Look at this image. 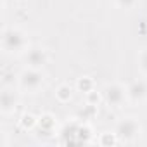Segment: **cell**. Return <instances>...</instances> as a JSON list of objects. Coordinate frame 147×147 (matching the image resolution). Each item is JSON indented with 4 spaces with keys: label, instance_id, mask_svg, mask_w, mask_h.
Wrapping results in <instances>:
<instances>
[{
    "label": "cell",
    "instance_id": "1",
    "mask_svg": "<svg viewBox=\"0 0 147 147\" xmlns=\"http://www.w3.org/2000/svg\"><path fill=\"white\" fill-rule=\"evenodd\" d=\"M28 35L16 26H5L2 31V50L7 55H24V52L30 49Z\"/></svg>",
    "mask_w": 147,
    "mask_h": 147
},
{
    "label": "cell",
    "instance_id": "2",
    "mask_svg": "<svg viewBox=\"0 0 147 147\" xmlns=\"http://www.w3.org/2000/svg\"><path fill=\"white\" fill-rule=\"evenodd\" d=\"M45 73L42 69L24 67L18 76V90L21 94H36L43 88Z\"/></svg>",
    "mask_w": 147,
    "mask_h": 147
},
{
    "label": "cell",
    "instance_id": "3",
    "mask_svg": "<svg viewBox=\"0 0 147 147\" xmlns=\"http://www.w3.org/2000/svg\"><path fill=\"white\" fill-rule=\"evenodd\" d=\"M114 133H116L119 144H131V142L140 138V135H142V123L135 116H125V118H121L116 123Z\"/></svg>",
    "mask_w": 147,
    "mask_h": 147
},
{
    "label": "cell",
    "instance_id": "4",
    "mask_svg": "<svg viewBox=\"0 0 147 147\" xmlns=\"http://www.w3.org/2000/svg\"><path fill=\"white\" fill-rule=\"evenodd\" d=\"M102 100L107 107L111 109H119L128 102L126 97V87L121 85L119 82H111L106 83L102 88Z\"/></svg>",
    "mask_w": 147,
    "mask_h": 147
},
{
    "label": "cell",
    "instance_id": "5",
    "mask_svg": "<svg viewBox=\"0 0 147 147\" xmlns=\"http://www.w3.org/2000/svg\"><path fill=\"white\" fill-rule=\"evenodd\" d=\"M126 97H128V104L140 106L147 102V80L138 78L130 82L126 85Z\"/></svg>",
    "mask_w": 147,
    "mask_h": 147
},
{
    "label": "cell",
    "instance_id": "6",
    "mask_svg": "<svg viewBox=\"0 0 147 147\" xmlns=\"http://www.w3.org/2000/svg\"><path fill=\"white\" fill-rule=\"evenodd\" d=\"M24 64L26 67H33V69H43L45 64H49V52L47 49L36 45V47H30L24 52Z\"/></svg>",
    "mask_w": 147,
    "mask_h": 147
},
{
    "label": "cell",
    "instance_id": "7",
    "mask_svg": "<svg viewBox=\"0 0 147 147\" xmlns=\"http://www.w3.org/2000/svg\"><path fill=\"white\" fill-rule=\"evenodd\" d=\"M18 104H19L18 92L11 87H4L0 92V113L4 116H9L18 109Z\"/></svg>",
    "mask_w": 147,
    "mask_h": 147
},
{
    "label": "cell",
    "instance_id": "8",
    "mask_svg": "<svg viewBox=\"0 0 147 147\" xmlns=\"http://www.w3.org/2000/svg\"><path fill=\"white\" fill-rule=\"evenodd\" d=\"M36 131H38L40 137H45V138L54 137L55 133H59L57 131V119H55V116L50 114V113H43L42 116H38Z\"/></svg>",
    "mask_w": 147,
    "mask_h": 147
},
{
    "label": "cell",
    "instance_id": "9",
    "mask_svg": "<svg viewBox=\"0 0 147 147\" xmlns=\"http://www.w3.org/2000/svg\"><path fill=\"white\" fill-rule=\"evenodd\" d=\"M78 126H80V121H69V123H66L59 130V137H61L59 142L61 144H76Z\"/></svg>",
    "mask_w": 147,
    "mask_h": 147
},
{
    "label": "cell",
    "instance_id": "10",
    "mask_svg": "<svg viewBox=\"0 0 147 147\" xmlns=\"http://www.w3.org/2000/svg\"><path fill=\"white\" fill-rule=\"evenodd\" d=\"M73 94H75V92H73V87L67 85V83H61V85L55 88V92H54L55 100L61 102V104H67V102H71Z\"/></svg>",
    "mask_w": 147,
    "mask_h": 147
},
{
    "label": "cell",
    "instance_id": "11",
    "mask_svg": "<svg viewBox=\"0 0 147 147\" xmlns=\"http://www.w3.org/2000/svg\"><path fill=\"white\" fill-rule=\"evenodd\" d=\"M94 138V130L88 123H80L78 133H76V144H90Z\"/></svg>",
    "mask_w": 147,
    "mask_h": 147
},
{
    "label": "cell",
    "instance_id": "12",
    "mask_svg": "<svg viewBox=\"0 0 147 147\" xmlns=\"http://www.w3.org/2000/svg\"><path fill=\"white\" fill-rule=\"evenodd\" d=\"M36 125H38V116L31 114V113H24L21 118H19V126L26 131H31V130H36Z\"/></svg>",
    "mask_w": 147,
    "mask_h": 147
},
{
    "label": "cell",
    "instance_id": "13",
    "mask_svg": "<svg viewBox=\"0 0 147 147\" xmlns=\"http://www.w3.org/2000/svg\"><path fill=\"white\" fill-rule=\"evenodd\" d=\"M76 90L82 94H88L92 90H95V82L92 76H80L76 80Z\"/></svg>",
    "mask_w": 147,
    "mask_h": 147
},
{
    "label": "cell",
    "instance_id": "14",
    "mask_svg": "<svg viewBox=\"0 0 147 147\" xmlns=\"http://www.w3.org/2000/svg\"><path fill=\"white\" fill-rule=\"evenodd\" d=\"M97 142H99V145H102V147H111V145L119 144V140H118L114 130H113V131H104V133H100L99 138H97Z\"/></svg>",
    "mask_w": 147,
    "mask_h": 147
},
{
    "label": "cell",
    "instance_id": "15",
    "mask_svg": "<svg viewBox=\"0 0 147 147\" xmlns=\"http://www.w3.org/2000/svg\"><path fill=\"white\" fill-rule=\"evenodd\" d=\"M137 64H138V71L144 76H147V47H144L138 55H137Z\"/></svg>",
    "mask_w": 147,
    "mask_h": 147
},
{
    "label": "cell",
    "instance_id": "16",
    "mask_svg": "<svg viewBox=\"0 0 147 147\" xmlns=\"http://www.w3.org/2000/svg\"><path fill=\"white\" fill-rule=\"evenodd\" d=\"M113 2H114V5H116L118 9H121V11H131V9L137 7L138 0H113Z\"/></svg>",
    "mask_w": 147,
    "mask_h": 147
},
{
    "label": "cell",
    "instance_id": "17",
    "mask_svg": "<svg viewBox=\"0 0 147 147\" xmlns=\"http://www.w3.org/2000/svg\"><path fill=\"white\" fill-rule=\"evenodd\" d=\"M85 99H87V104L90 106H99V102L102 100V92H97V90H92L88 94H85Z\"/></svg>",
    "mask_w": 147,
    "mask_h": 147
}]
</instances>
